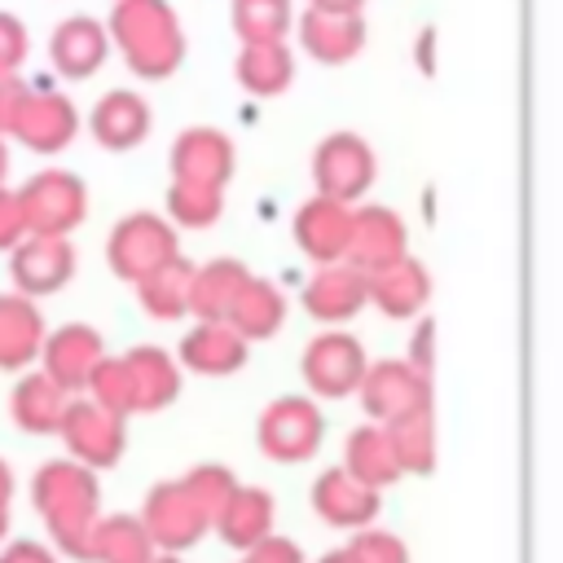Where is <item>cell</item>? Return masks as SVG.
I'll use <instances>...</instances> for the list:
<instances>
[{
  "instance_id": "6da1fadb",
  "label": "cell",
  "mask_w": 563,
  "mask_h": 563,
  "mask_svg": "<svg viewBox=\"0 0 563 563\" xmlns=\"http://www.w3.org/2000/svg\"><path fill=\"white\" fill-rule=\"evenodd\" d=\"M31 510L44 523L48 545L62 559H84L88 563V537L101 519V484L97 471L70 462V457H48L31 475Z\"/></svg>"
},
{
  "instance_id": "7a4b0ae2",
  "label": "cell",
  "mask_w": 563,
  "mask_h": 563,
  "mask_svg": "<svg viewBox=\"0 0 563 563\" xmlns=\"http://www.w3.org/2000/svg\"><path fill=\"white\" fill-rule=\"evenodd\" d=\"M123 62L141 75V79H163L180 66L185 40L180 26L172 18V9L163 0H119L110 13V31H106Z\"/></svg>"
},
{
  "instance_id": "3957f363",
  "label": "cell",
  "mask_w": 563,
  "mask_h": 563,
  "mask_svg": "<svg viewBox=\"0 0 563 563\" xmlns=\"http://www.w3.org/2000/svg\"><path fill=\"white\" fill-rule=\"evenodd\" d=\"M18 207L26 233L70 238L88 220V185L66 167H44L18 185Z\"/></svg>"
},
{
  "instance_id": "277c9868",
  "label": "cell",
  "mask_w": 563,
  "mask_h": 563,
  "mask_svg": "<svg viewBox=\"0 0 563 563\" xmlns=\"http://www.w3.org/2000/svg\"><path fill=\"white\" fill-rule=\"evenodd\" d=\"M141 523L154 541V550L163 554H185L194 550L207 532H211V510L198 501V493L189 488V479H163L145 493L141 506Z\"/></svg>"
},
{
  "instance_id": "5b68a950",
  "label": "cell",
  "mask_w": 563,
  "mask_h": 563,
  "mask_svg": "<svg viewBox=\"0 0 563 563\" xmlns=\"http://www.w3.org/2000/svg\"><path fill=\"white\" fill-rule=\"evenodd\" d=\"M123 422H128V418L101 409L97 400L70 396L57 435H62L70 462H79V466H88V471H110V466L123 457V449H128V427H123Z\"/></svg>"
},
{
  "instance_id": "8992f818",
  "label": "cell",
  "mask_w": 563,
  "mask_h": 563,
  "mask_svg": "<svg viewBox=\"0 0 563 563\" xmlns=\"http://www.w3.org/2000/svg\"><path fill=\"white\" fill-rule=\"evenodd\" d=\"M176 255H180L176 251V229L154 211L123 216L106 238V260H110L114 277H123V282H141Z\"/></svg>"
},
{
  "instance_id": "52a82bcc",
  "label": "cell",
  "mask_w": 563,
  "mask_h": 563,
  "mask_svg": "<svg viewBox=\"0 0 563 563\" xmlns=\"http://www.w3.org/2000/svg\"><path fill=\"white\" fill-rule=\"evenodd\" d=\"M75 136H79V110H75V101L66 92L31 88L26 84L4 141H18L31 154H62Z\"/></svg>"
},
{
  "instance_id": "ba28073f",
  "label": "cell",
  "mask_w": 563,
  "mask_h": 563,
  "mask_svg": "<svg viewBox=\"0 0 563 563\" xmlns=\"http://www.w3.org/2000/svg\"><path fill=\"white\" fill-rule=\"evenodd\" d=\"M9 277H13V290L26 295V299L57 295L75 277V246H70V238L26 233L9 251Z\"/></svg>"
},
{
  "instance_id": "9c48e42d",
  "label": "cell",
  "mask_w": 563,
  "mask_h": 563,
  "mask_svg": "<svg viewBox=\"0 0 563 563\" xmlns=\"http://www.w3.org/2000/svg\"><path fill=\"white\" fill-rule=\"evenodd\" d=\"M101 356H106L101 334H97L92 325H84V321H66V325H57V330L44 334L35 361H40V369H44L66 396H79V391L88 387L92 369L101 365Z\"/></svg>"
},
{
  "instance_id": "30bf717a",
  "label": "cell",
  "mask_w": 563,
  "mask_h": 563,
  "mask_svg": "<svg viewBox=\"0 0 563 563\" xmlns=\"http://www.w3.org/2000/svg\"><path fill=\"white\" fill-rule=\"evenodd\" d=\"M317 444H321V418H317V409L308 400L286 396V400L264 409V418H260V449L273 462H303Z\"/></svg>"
},
{
  "instance_id": "8fae6325",
  "label": "cell",
  "mask_w": 563,
  "mask_h": 563,
  "mask_svg": "<svg viewBox=\"0 0 563 563\" xmlns=\"http://www.w3.org/2000/svg\"><path fill=\"white\" fill-rule=\"evenodd\" d=\"M44 334H48V325H44L40 303L18 290H0V369H9V374L31 369Z\"/></svg>"
},
{
  "instance_id": "7c38bea8",
  "label": "cell",
  "mask_w": 563,
  "mask_h": 563,
  "mask_svg": "<svg viewBox=\"0 0 563 563\" xmlns=\"http://www.w3.org/2000/svg\"><path fill=\"white\" fill-rule=\"evenodd\" d=\"M312 510L317 519H325L330 528H369L374 515H378V488L352 479L343 466L339 471H325L317 484H312Z\"/></svg>"
},
{
  "instance_id": "4fadbf2b",
  "label": "cell",
  "mask_w": 563,
  "mask_h": 563,
  "mask_svg": "<svg viewBox=\"0 0 563 563\" xmlns=\"http://www.w3.org/2000/svg\"><path fill=\"white\" fill-rule=\"evenodd\" d=\"M110 53V35L101 22L92 18H66L57 22V31L48 35V62L62 79H88L101 70Z\"/></svg>"
},
{
  "instance_id": "5bb4252c",
  "label": "cell",
  "mask_w": 563,
  "mask_h": 563,
  "mask_svg": "<svg viewBox=\"0 0 563 563\" xmlns=\"http://www.w3.org/2000/svg\"><path fill=\"white\" fill-rule=\"evenodd\" d=\"M233 172V145L211 128H189L172 145V176L185 185H211L220 189Z\"/></svg>"
},
{
  "instance_id": "9a60e30c",
  "label": "cell",
  "mask_w": 563,
  "mask_h": 563,
  "mask_svg": "<svg viewBox=\"0 0 563 563\" xmlns=\"http://www.w3.org/2000/svg\"><path fill=\"white\" fill-rule=\"evenodd\" d=\"M66 405H70V396L44 369H22V378L9 391V418L26 435H57Z\"/></svg>"
},
{
  "instance_id": "2e32d148",
  "label": "cell",
  "mask_w": 563,
  "mask_h": 563,
  "mask_svg": "<svg viewBox=\"0 0 563 563\" xmlns=\"http://www.w3.org/2000/svg\"><path fill=\"white\" fill-rule=\"evenodd\" d=\"M361 374H365V356L347 334H321L303 356V378L321 396H347L352 387H361Z\"/></svg>"
},
{
  "instance_id": "e0dca14e",
  "label": "cell",
  "mask_w": 563,
  "mask_h": 563,
  "mask_svg": "<svg viewBox=\"0 0 563 563\" xmlns=\"http://www.w3.org/2000/svg\"><path fill=\"white\" fill-rule=\"evenodd\" d=\"M88 132H92V141H97L101 150H132V145H141L145 132H150V106H145L136 92L114 88V92H106V97L92 106Z\"/></svg>"
},
{
  "instance_id": "ac0fdd59",
  "label": "cell",
  "mask_w": 563,
  "mask_h": 563,
  "mask_svg": "<svg viewBox=\"0 0 563 563\" xmlns=\"http://www.w3.org/2000/svg\"><path fill=\"white\" fill-rule=\"evenodd\" d=\"M216 537L224 541V545H233V550H251V545H260L268 532H273V497L264 493V488H246V484H238L233 493H229V501L220 506V515H216Z\"/></svg>"
},
{
  "instance_id": "d6986e66",
  "label": "cell",
  "mask_w": 563,
  "mask_h": 563,
  "mask_svg": "<svg viewBox=\"0 0 563 563\" xmlns=\"http://www.w3.org/2000/svg\"><path fill=\"white\" fill-rule=\"evenodd\" d=\"M361 391H365V409L374 418H405V413H418L427 409V383L405 369V365H378V369H365L361 374Z\"/></svg>"
},
{
  "instance_id": "ffe728a7",
  "label": "cell",
  "mask_w": 563,
  "mask_h": 563,
  "mask_svg": "<svg viewBox=\"0 0 563 563\" xmlns=\"http://www.w3.org/2000/svg\"><path fill=\"white\" fill-rule=\"evenodd\" d=\"M374 176V163H369V150L352 136H330L317 154V185L325 189V198H352L369 185Z\"/></svg>"
},
{
  "instance_id": "44dd1931",
  "label": "cell",
  "mask_w": 563,
  "mask_h": 563,
  "mask_svg": "<svg viewBox=\"0 0 563 563\" xmlns=\"http://www.w3.org/2000/svg\"><path fill=\"white\" fill-rule=\"evenodd\" d=\"M347 255H352V264L365 268V273H378V268L405 260V229H400V220L387 216V211H378V207L352 216Z\"/></svg>"
},
{
  "instance_id": "7402d4cb",
  "label": "cell",
  "mask_w": 563,
  "mask_h": 563,
  "mask_svg": "<svg viewBox=\"0 0 563 563\" xmlns=\"http://www.w3.org/2000/svg\"><path fill=\"white\" fill-rule=\"evenodd\" d=\"M180 361L194 374H233L246 361V339L229 321H202V325H194L185 334Z\"/></svg>"
},
{
  "instance_id": "603a6c76",
  "label": "cell",
  "mask_w": 563,
  "mask_h": 563,
  "mask_svg": "<svg viewBox=\"0 0 563 563\" xmlns=\"http://www.w3.org/2000/svg\"><path fill=\"white\" fill-rule=\"evenodd\" d=\"M154 554L141 515H101L88 537V563H150Z\"/></svg>"
},
{
  "instance_id": "cb8c5ba5",
  "label": "cell",
  "mask_w": 563,
  "mask_h": 563,
  "mask_svg": "<svg viewBox=\"0 0 563 563\" xmlns=\"http://www.w3.org/2000/svg\"><path fill=\"white\" fill-rule=\"evenodd\" d=\"M303 251H312L317 260H339L347 255V242H352V216L339 198H317L299 211V224H295Z\"/></svg>"
},
{
  "instance_id": "d4e9b609",
  "label": "cell",
  "mask_w": 563,
  "mask_h": 563,
  "mask_svg": "<svg viewBox=\"0 0 563 563\" xmlns=\"http://www.w3.org/2000/svg\"><path fill=\"white\" fill-rule=\"evenodd\" d=\"M128 374H132V391H136V413H150V409H163L176 400L180 391V369L176 361L163 352V347H132L123 356Z\"/></svg>"
},
{
  "instance_id": "484cf974",
  "label": "cell",
  "mask_w": 563,
  "mask_h": 563,
  "mask_svg": "<svg viewBox=\"0 0 563 563\" xmlns=\"http://www.w3.org/2000/svg\"><path fill=\"white\" fill-rule=\"evenodd\" d=\"M246 286V268L233 264V260H216L207 268H194V282H189V312H198L202 321H224L233 299L242 295Z\"/></svg>"
},
{
  "instance_id": "4316f807",
  "label": "cell",
  "mask_w": 563,
  "mask_h": 563,
  "mask_svg": "<svg viewBox=\"0 0 563 563\" xmlns=\"http://www.w3.org/2000/svg\"><path fill=\"white\" fill-rule=\"evenodd\" d=\"M189 282H194V268L176 255L167 260L163 268H154L150 277L136 282V295H141V308L158 321H176L189 312Z\"/></svg>"
},
{
  "instance_id": "83f0119b",
  "label": "cell",
  "mask_w": 563,
  "mask_h": 563,
  "mask_svg": "<svg viewBox=\"0 0 563 563\" xmlns=\"http://www.w3.org/2000/svg\"><path fill=\"white\" fill-rule=\"evenodd\" d=\"M352 479H361V484H369V488H383V484H396L405 471H400V462H396V449H391V440H387V431H378V427H361V431H352V440H347V466H343Z\"/></svg>"
},
{
  "instance_id": "f1b7e54d",
  "label": "cell",
  "mask_w": 563,
  "mask_h": 563,
  "mask_svg": "<svg viewBox=\"0 0 563 563\" xmlns=\"http://www.w3.org/2000/svg\"><path fill=\"white\" fill-rule=\"evenodd\" d=\"M365 290H369L387 312L405 317V312H413V308L427 299V273H422L418 264H409V260H396V264L369 273V277H365Z\"/></svg>"
},
{
  "instance_id": "f546056e",
  "label": "cell",
  "mask_w": 563,
  "mask_h": 563,
  "mask_svg": "<svg viewBox=\"0 0 563 563\" xmlns=\"http://www.w3.org/2000/svg\"><path fill=\"white\" fill-rule=\"evenodd\" d=\"M224 321H229L242 339H264V334H273V330L282 325V295H277L268 282L246 277V286H242V295L233 299V308H229Z\"/></svg>"
},
{
  "instance_id": "4dcf8cb0",
  "label": "cell",
  "mask_w": 563,
  "mask_h": 563,
  "mask_svg": "<svg viewBox=\"0 0 563 563\" xmlns=\"http://www.w3.org/2000/svg\"><path fill=\"white\" fill-rule=\"evenodd\" d=\"M365 277L356 268H325L312 286H308V308L325 321H339V317H352L361 303H365Z\"/></svg>"
},
{
  "instance_id": "1f68e13d",
  "label": "cell",
  "mask_w": 563,
  "mask_h": 563,
  "mask_svg": "<svg viewBox=\"0 0 563 563\" xmlns=\"http://www.w3.org/2000/svg\"><path fill=\"white\" fill-rule=\"evenodd\" d=\"M387 440H391V449H396L400 471H431V462H435V440H431V418H427V409L387 422Z\"/></svg>"
},
{
  "instance_id": "d6a6232c",
  "label": "cell",
  "mask_w": 563,
  "mask_h": 563,
  "mask_svg": "<svg viewBox=\"0 0 563 563\" xmlns=\"http://www.w3.org/2000/svg\"><path fill=\"white\" fill-rule=\"evenodd\" d=\"M84 391H88V400H97L101 409H110L119 418L136 413V391H132V374H128L123 356H101V365L92 369Z\"/></svg>"
},
{
  "instance_id": "836d02e7",
  "label": "cell",
  "mask_w": 563,
  "mask_h": 563,
  "mask_svg": "<svg viewBox=\"0 0 563 563\" xmlns=\"http://www.w3.org/2000/svg\"><path fill=\"white\" fill-rule=\"evenodd\" d=\"M167 216L176 224H185V229H207L220 216V189L172 180V189H167Z\"/></svg>"
},
{
  "instance_id": "e575fe53",
  "label": "cell",
  "mask_w": 563,
  "mask_h": 563,
  "mask_svg": "<svg viewBox=\"0 0 563 563\" xmlns=\"http://www.w3.org/2000/svg\"><path fill=\"white\" fill-rule=\"evenodd\" d=\"M347 545L361 563H409L405 541L396 532H383V528H356V537Z\"/></svg>"
},
{
  "instance_id": "d590c367",
  "label": "cell",
  "mask_w": 563,
  "mask_h": 563,
  "mask_svg": "<svg viewBox=\"0 0 563 563\" xmlns=\"http://www.w3.org/2000/svg\"><path fill=\"white\" fill-rule=\"evenodd\" d=\"M242 84L255 88V92H273L286 84V57L273 53V48H251L242 57Z\"/></svg>"
},
{
  "instance_id": "8d00e7d4",
  "label": "cell",
  "mask_w": 563,
  "mask_h": 563,
  "mask_svg": "<svg viewBox=\"0 0 563 563\" xmlns=\"http://www.w3.org/2000/svg\"><path fill=\"white\" fill-rule=\"evenodd\" d=\"M26 53H31L26 22L0 9V75H18V70H22V62H26Z\"/></svg>"
},
{
  "instance_id": "74e56055",
  "label": "cell",
  "mask_w": 563,
  "mask_h": 563,
  "mask_svg": "<svg viewBox=\"0 0 563 563\" xmlns=\"http://www.w3.org/2000/svg\"><path fill=\"white\" fill-rule=\"evenodd\" d=\"M22 238H26V220H22V207H18V189L0 185V255H9Z\"/></svg>"
},
{
  "instance_id": "f35d334b",
  "label": "cell",
  "mask_w": 563,
  "mask_h": 563,
  "mask_svg": "<svg viewBox=\"0 0 563 563\" xmlns=\"http://www.w3.org/2000/svg\"><path fill=\"white\" fill-rule=\"evenodd\" d=\"M0 563H62V554L35 537H9L0 541Z\"/></svg>"
},
{
  "instance_id": "ab89813d",
  "label": "cell",
  "mask_w": 563,
  "mask_h": 563,
  "mask_svg": "<svg viewBox=\"0 0 563 563\" xmlns=\"http://www.w3.org/2000/svg\"><path fill=\"white\" fill-rule=\"evenodd\" d=\"M242 563H308V559H303V550H299L290 537L268 532L260 545H251V550L242 554Z\"/></svg>"
},
{
  "instance_id": "60d3db41",
  "label": "cell",
  "mask_w": 563,
  "mask_h": 563,
  "mask_svg": "<svg viewBox=\"0 0 563 563\" xmlns=\"http://www.w3.org/2000/svg\"><path fill=\"white\" fill-rule=\"evenodd\" d=\"M26 92V79L18 75H0V136H9V123H13V110Z\"/></svg>"
},
{
  "instance_id": "b9f144b4",
  "label": "cell",
  "mask_w": 563,
  "mask_h": 563,
  "mask_svg": "<svg viewBox=\"0 0 563 563\" xmlns=\"http://www.w3.org/2000/svg\"><path fill=\"white\" fill-rule=\"evenodd\" d=\"M13 493H18L13 466L0 457V541H9V528H13Z\"/></svg>"
},
{
  "instance_id": "7bdbcfd3",
  "label": "cell",
  "mask_w": 563,
  "mask_h": 563,
  "mask_svg": "<svg viewBox=\"0 0 563 563\" xmlns=\"http://www.w3.org/2000/svg\"><path fill=\"white\" fill-rule=\"evenodd\" d=\"M317 563H361V559L352 554V545H339V550H330V554H321Z\"/></svg>"
},
{
  "instance_id": "ee69618b",
  "label": "cell",
  "mask_w": 563,
  "mask_h": 563,
  "mask_svg": "<svg viewBox=\"0 0 563 563\" xmlns=\"http://www.w3.org/2000/svg\"><path fill=\"white\" fill-rule=\"evenodd\" d=\"M4 176H9V141L0 136V185H4Z\"/></svg>"
},
{
  "instance_id": "f6af8a7d",
  "label": "cell",
  "mask_w": 563,
  "mask_h": 563,
  "mask_svg": "<svg viewBox=\"0 0 563 563\" xmlns=\"http://www.w3.org/2000/svg\"><path fill=\"white\" fill-rule=\"evenodd\" d=\"M150 563H185V559H180V554H163V550H158Z\"/></svg>"
}]
</instances>
